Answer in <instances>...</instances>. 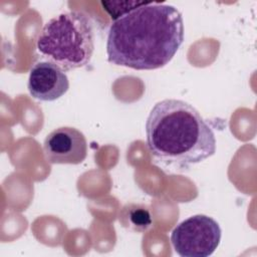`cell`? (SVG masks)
Instances as JSON below:
<instances>
[{"label": "cell", "mask_w": 257, "mask_h": 257, "mask_svg": "<svg viewBox=\"0 0 257 257\" xmlns=\"http://www.w3.org/2000/svg\"><path fill=\"white\" fill-rule=\"evenodd\" d=\"M183 41L184 21L175 6L142 2L110 25L107 60L138 70L157 69L172 60Z\"/></svg>", "instance_id": "cell-1"}, {"label": "cell", "mask_w": 257, "mask_h": 257, "mask_svg": "<svg viewBox=\"0 0 257 257\" xmlns=\"http://www.w3.org/2000/svg\"><path fill=\"white\" fill-rule=\"evenodd\" d=\"M146 136L152 156L166 163L198 164L216 152L212 127L193 105L181 99L167 98L153 106Z\"/></svg>", "instance_id": "cell-2"}, {"label": "cell", "mask_w": 257, "mask_h": 257, "mask_svg": "<svg viewBox=\"0 0 257 257\" xmlns=\"http://www.w3.org/2000/svg\"><path fill=\"white\" fill-rule=\"evenodd\" d=\"M38 52L68 71L87 65L94 50L91 19L81 11H67L49 19L37 38Z\"/></svg>", "instance_id": "cell-3"}, {"label": "cell", "mask_w": 257, "mask_h": 257, "mask_svg": "<svg viewBox=\"0 0 257 257\" xmlns=\"http://www.w3.org/2000/svg\"><path fill=\"white\" fill-rule=\"evenodd\" d=\"M221 228L206 215H194L181 222L171 234L175 252L182 257H208L220 244Z\"/></svg>", "instance_id": "cell-4"}, {"label": "cell", "mask_w": 257, "mask_h": 257, "mask_svg": "<svg viewBox=\"0 0 257 257\" xmlns=\"http://www.w3.org/2000/svg\"><path fill=\"white\" fill-rule=\"evenodd\" d=\"M43 154L49 164L77 165L87 156V142L77 128L61 126L47 135L43 143Z\"/></svg>", "instance_id": "cell-5"}, {"label": "cell", "mask_w": 257, "mask_h": 257, "mask_svg": "<svg viewBox=\"0 0 257 257\" xmlns=\"http://www.w3.org/2000/svg\"><path fill=\"white\" fill-rule=\"evenodd\" d=\"M27 87L33 98L53 101L66 93L69 81L59 66L50 61H39L30 69Z\"/></svg>", "instance_id": "cell-6"}, {"label": "cell", "mask_w": 257, "mask_h": 257, "mask_svg": "<svg viewBox=\"0 0 257 257\" xmlns=\"http://www.w3.org/2000/svg\"><path fill=\"white\" fill-rule=\"evenodd\" d=\"M120 225L135 233H145L153 226L151 210L144 204L127 203L118 213Z\"/></svg>", "instance_id": "cell-7"}]
</instances>
